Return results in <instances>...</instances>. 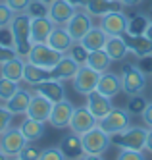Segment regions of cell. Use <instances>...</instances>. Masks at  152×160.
<instances>
[{"label": "cell", "mask_w": 152, "mask_h": 160, "mask_svg": "<svg viewBox=\"0 0 152 160\" xmlns=\"http://www.w3.org/2000/svg\"><path fill=\"white\" fill-rule=\"evenodd\" d=\"M12 29V37H14V48L17 52V56L21 58H27V54L33 47L31 41V16L27 12L23 14H16L14 19L10 23Z\"/></svg>", "instance_id": "cell-1"}, {"label": "cell", "mask_w": 152, "mask_h": 160, "mask_svg": "<svg viewBox=\"0 0 152 160\" xmlns=\"http://www.w3.org/2000/svg\"><path fill=\"white\" fill-rule=\"evenodd\" d=\"M81 143H83V152L87 154H104L112 145V135H108L100 125L96 123L92 129L81 135Z\"/></svg>", "instance_id": "cell-2"}, {"label": "cell", "mask_w": 152, "mask_h": 160, "mask_svg": "<svg viewBox=\"0 0 152 160\" xmlns=\"http://www.w3.org/2000/svg\"><path fill=\"white\" fill-rule=\"evenodd\" d=\"M62 56L64 54L54 50L50 44H46V42H33V47H31V50L27 54L25 62L35 64V66H41V68H46V70H52V68L60 62Z\"/></svg>", "instance_id": "cell-3"}, {"label": "cell", "mask_w": 152, "mask_h": 160, "mask_svg": "<svg viewBox=\"0 0 152 160\" xmlns=\"http://www.w3.org/2000/svg\"><path fill=\"white\" fill-rule=\"evenodd\" d=\"M121 89L127 97L143 95V91L146 89V73L137 64L125 66L121 73Z\"/></svg>", "instance_id": "cell-4"}, {"label": "cell", "mask_w": 152, "mask_h": 160, "mask_svg": "<svg viewBox=\"0 0 152 160\" xmlns=\"http://www.w3.org/2000/svg\"><path fill=\"white\" fill-rule=\"evenodd\" d=\"M98 125L106 131L108 135H118L121 131H125L131 125V114L127 112V108H112L102 120H98Z\"/></svg>", "instance_id": "cell-5"}, {"label": "cell", "mask_w": 152, "mask_h": 160, "mask_svg": "<svg viewBox=\"0 0 152 160\" xmlns=\"http://www.w3.org/2000/svg\"><path fill=\"white\" fill-rule=\"evenodd\" d=\"M146 131L145 128L139 125H129L125 131L112 137V143H115L120 148H129V151H145V141H146Z\"/></svg>", "instance_id": "cell-6"}, {"label": "cell", "mask_w": 152, "mask_h": 160, "mask_svg": "<svg viewBox=\"0 0 152 160\" xmlns=\"http://www.w3.org/2000/svg\"><path fill=\"white\" fill-rule=\"evenodd\" d=\"M127 25H129V18L118 8L104 14L100 19V29L108 37H121L123 33H127Z\"/></svg>", "instance_id": "cell-7"}, {"label": "cell", "mask_w": 152, "mask_h": 160, "mask_svg": "<svg viewBox=\"0 0 152 160\" xmlns=\"http://www.w3.org/2000/svg\"><path fill=\"white\" fill-rule=\"evenodd\" d=\"M98 79H100V73H98L96 70L89 68L87 64H81V68L77 70V73H75V77L71 79V81H73V89H75V93L85 95V97H87L89 93L96 91Z\"/></svg>", "instance_id": "cell-8"}, {"label": "cell", "mask_w": 152, "mask_h": 160, "mask_svg": "<svg viewBox=\"0 0 152 160\" xmlns=\"http://www.w3.org/2000/svg\"><path fill=\"white\" fill-rule=\"evenodd\" d=\"M25 143H27V139L23 137L19 128H12V125H10V128L0 135V148H2L10 158L17 156L19 151L25 147Z\"/></svg>", "instance_id": "cell-9"}, {"label": "cell", "mask_w": 152, "mask_h": 160, "mask_svg": "<svg viewBox=\"0 0 152 160\" xmlns=\"http://www.w3.org/2000/svg\"><path fill=\"white\" fill-rule=\"evenodd\" d=\"M64 27L67 29L69 35L73 37V41L79 42L81 39L85 37V33L92 27V16L87 12L85 8H83V10H77V12L71 16V19H69Z\"/></svg>", "instance_id": "cell-10"}, {"label": "cell", "mask_w": 152, "mask_h": 160, "mask_svg": "<svg viewBox=\"0 0 152 160\" xmlns=\"http://www.w3.org/2000/svg\"><path fill=\"white\" fill-rule=\"evenodd\" d=\"M96 123H98V120L92 116L87 106H75V110L71 114V120H69V129L77 135H83L89 129L95 128Z\"/></svg>", "instance_id": "cell-11"}, {"label": "cell", "mask_w": 152, "mask_h": 160, "mask_svg": "<svg viewBox=\"0 0 152 160\" xmlns=\"http://www.w3.org/2000/svg\"><path fill=\"white\" fill-rule=\"evenodd\" d=\"M52 106H54V102H50L46 97H42V95H39V93H33L31 102H29V106H27V112H25V116H27V118H33V120H37V122L46 123V122H48V118H50Z\"/></svg>", "instance_id": "cell-12"}, {"label": "cell", "mask_w": 152, "mask_h": 160, "mask_svg": "<svg viewBox=\"0 0 152 160\" xmlns=\"http://www.w3.org/2000/svg\"><path fill=\"white\" fill-rule=\"evenodd\" d=\"M75 106L69 102L67 98L60 100V102H54V106H52V112H50V125L56 129H66L69 128V120H71V114H73Z\"/></svg>", "instance_id": "cell-13"}, {"label": "cell", "mask_w": 152, "mask_h": 160, "mask_svg": "<svg viewBox=\"0 0 152 160\" xmlns=\"http://www.w3.org/2000/svg\"><path fill=\"white\" fill-rule=\"evenodd\" d=\"M79 68H81V64L73 58V56L64 54L60 58V62L50 70V75H52V79H58V81H71Z\"/></svg>", "instance_id": "cell-14"}, {"label": "cell", "mask_w": 152, "mask_h": 160, "mask_svg": "<svg viewBox=\"0 0 152 160\" xmlns=\"http://www.w3.org/2000/svg\"><path fill=\"white\" fill-rule=\"evenodd\" d=\"M75 12H77V8L71 6L67 0H52L48 4V18L56 25H66Z\"/></svg>", "instance_id": "cell-15"}, {"label": "cell", "mask_w": 152, "mask_h": 160, "mask_svg": "<svg viewBox=\"0 0 152 160\" xmlns=\"http://www.w3.org/2000/svg\"><path fill=\"white\" fill-rule=\"evenodd\" d=\"M46 44H50V47L58 52H62V54H67L69 50H71V47L75 44L73 37L67 33V29L64 25H54L52 33H50V37L48 41H46Z\"/></svg>", "instance_id": "cell-16"}, {"label": "cell", "mask_w": 152, "mask_h": 160, "mask_svg": "<svg viewBox=\"0 0 152 160\" xmlns=\"http://www.w3.org/2000/svg\"><path fill=\"white\" fill-rule=\"evenodd\" d=\"M54 21L48 16H37L31 18V41L33 42H46L54 29Z\"/></svg>", "instance_id": "cell-17"}, {"label": "cell", "mask_w": 152, "mask_h": 160, "mask_svg": "<svg viewBox=\"0 0 152 160\" xmlns=\"http://www.w3.org/2000/svg\"><path fill=\"white\" fill-rule=\"evenodd\" d=\"M35 93H39L42 97H46L50 102H60L66 98V89H64V81L58 79H46V81L35 85Z\"/></svg>", "instance_id": "cell-18"}, {"label": "cell", "mask_w": 152, "mask_h": 160, "mask_svg": "<svg viewBox=\"0 0 152 160\" xmlns=\"http://www.w3.org/2000/svg\"><path fill=\"white\" fill-rule=\"evenodd\" d=\"M87 108L91 110V114L96 120H102L114 106H112V98L104 97L98 91H92V93L87 95Z\"/></svg>", "instance_id": "cell-19"}, {"label": "cell", "mask_w": 152, "mask_h": 160, "mask_svg": "<svg viewBox=\"0 0 152 160\" xmlns=\"http://www.w3.org/2000/svg\"><path fill=\"white\" fill-rule=\"evenodd\" d=\"M123 41L127 44L129 52H133L137 58L143 56H150L152 54V41L146 35H131V33H123Z\"/></svg>", "instance_id": "cell-20"}, {"label": "cell", "mask_w": 152, "mask_h": 160, "mask_svg": "<svg viewBox=\"0 0 152 160\" xmlns=\"http://www.w3.org/2000/svg\"><path fill=\"white\" fill-rule=\"evenodd\" d=\"M96 91H98V93H102L104 97H108V98H114L115 95H120L121 91H123L121 89V77L115 75V73H112V72L100 73Z\"/></svg>", "instance_id": "cell-21"}, {"label": "cell", "mask_w": 152, "mask_h": 160, "mask_svg": "<svg viewBox=\"0 0 152 160\" xmlns=\"http://www.w3.org/2000/svg\"><path fill=\"white\" fill-rule=\"evenodd\" d=\"M31 97H33L31 91L19 87L16 93L4 102V106H6L12 114H14V116H19V114H25V112H27V106H29V102H31Z\"/></svg>", "instance_id": "cell-22"}, {"label": "cell", "mask_w": 152, "mask_h": 160, "mask_svg": "<svg viewBox=\"0 0 152 160\" xmlns=\"http://www.w3.org/2000/svg\"><path fill=\"white\" fill-rule=\"evenodd\" d=\"M60 151L67 160H75L83 154V143H81V135L77 133H67L64 139L60 141Z\"/></svg>", "instance_id": "cell-23"}, {"label": "cell", "mask_w": 152, "mask_h": 160, "mask_svg": "<svg viewBox=\"0 0 152 160\" xmlns=\"http://www.w3.org/2000/svg\"><path fill=\"white\" fill-rule=\"evenodd\" d=\"M23 70H25V58H21V56H16V58L0 64V75L17 83L23 81Z\"/></svg>", "instance_id": "cell-24"}, {"label": "cell", "mask_w": 152, "mask_h": 160, "mask_svg": "<svg viewBox=\"0 0 152 160\" xmlns=\"http://www.w3.org/2000/svg\"><path fill=\"white\" fill-rule=\"evenodd\" d=\"M106 41H108V35H106V33L100 29V25H98V27H91V29L85 33V37L81 39L79 42L83 44V47H85L89 52H95V50L104 48Z\"/></svg>", "instance_id": "cell-25"}, {"label": "cell", "mask_w": 152, "mask_h": 160, "mask_svg": "<svg viewBox=\"0 0 152 160\" xmlns=\"http://www.w3.org/2000/svg\"><path fill=\"white\" fill-rule=\"evenodd\" d=\"M46 79H52L50 70H46V68H41V66H35V64L25 62V70H23V81H25L27 85L35 87V85H39V83L46 81Z\"/></svg>", "instance_id": "cell-26"}, {"label": "cell", "mask_w": 152, "mask_h": 160, "mask_svg": "<svg viewBox=\"0 0 152 160\" xmlns=\"http://www.w3.org/2000/svg\"><path fill=\"white\" fill-rule=\"evenodd\" d=\"M104 50H106L112 62H121L129 54V48H127L123 37H108L106 44H104Z\"/></svg>", "instance_id": "cell-27"}, {"label": "cell", "mask_w": 152, "mask_h": 160, "mask_svg": "<svg viewBox=\"0 0 152 160\" xmlns=\"http://www.w3.org/2000/svg\"><path fill=\"white\" fill-rule=\"evenodd\" d=\"M19 129H21L23 137H25L29 143H37L39 139H42V135H44V123L25 116V120L19 123Z\"/></svg>", "instance_id": "cell-28"}, {"label": "cell", "mask_w": 152, "mask_h": 160, "mask_svg": "<svg viewBox=\"0 0 152 160\" xmlns=\"http://www.w3.org/2000/svg\"><path fill=\"white\" fill-rule=\"evenodd\" d=\"M85 64L89 68H92V70H96L98 73H104V72H108L112 60H110V56L106 54V50L100 48V50H95V52H89Z\"/></svg>", "instance_id": "cell-29"}, {"label": "cell", "mask_w": 152, "mask_h": 160, "mask_svg": "<svg viewBox=\"0 0 152 160\" xmlns=\"http://www.w3.org/2000/svg\"><path fill=\"white\" fill-rule=\"evenodd\" d=\"M115 2H112V0H89L85 10L92 16V18H102L104 14L112 12V10H115L114 6Z\"/></svg>", "instance_id": "cell-30"}, {"label": "cell", "mask_w": 152, "mask_h": 160, "mask_svg": "<svg viewBox=\"0 0 152 160\" xmlns=\"http://www.w3.org/2000/svg\"><path fill=\"white\" fill-rule=\"evenodd\" d=\"M148 18L139 14L135 18H129V25H127V33H131V35H145V31L148 27Z\"/></svg>", "instance_id": "cell-31"}, {"label": "cell", "mask_w": 152, "mask_h": 160, "mask_svg": "<svg viewBox=\"0 0 152 160\" xmlns=\"http://www.w3.org/2000/svg\"><path fill=\"white\" fill-rule=\"evenodd\" d=\"M17 89H19V83L17 81H12V79L0 75V100H2V102H6Z\"/></svg>", "instance_id": "cell-32"}, {"label": "cell", "mask_w": 152, "mask_h": 160, "mask_svg": "<svg viewBox=\"0 0 152 160\" xmlns=\"http://www.w3.org/2000/svg\"><path fill=\"white\" fill-rule=\"evenodd\" d=\"M41 151L42 148L41 147H37L35 143H25V147L19 151V154H17V158L19 160H39V156H41Z\"/></svg>", "instance_id": "cell-33"}, {"label": "cell", "mask_w": 152, "mask_h": 160, "mask_svg": "<svg viewBox=\"0 0 152 160\" xmlns=\"http://www.w3.org/2000/svg\"><path fill=\"white\" fill-rule=\"evenodd\" d=\"M146 106V100L141 97V95H133L127 100V112L129 114H141Z\"/></svg>", "instance_id": "cell-34"}, {"label": "cell", "mask_w": 152, "mask_h": 160, "mask_svg": "<svg viewBox=\"0 0 152 160\" xmlns=\"http://www.w3.org/2000/svg\"><path fill=\"white\" fill-rule=\"evenodd\" d=\"M14 10H12L4 0H0V27H10L12 19H14Z\"/></svg>", "instance_id": "cell-35"}, {"label": "cell", "mask_w": 152, "mask_h": 160, "mask_svg": "<svg viewBox=\"0 0 152 160\" xmlns=\"http://www.w3.org/2000/svg\"><path fill=\"white\" fill-rule=\"evenodd\" d=\"M39 160H67V158L60 151V147H48V148H42L41 151Z\"/></svg>", "instance_id": "cell-36"}, {"label": "cell", "mask_w": 152, "mask_h": 160, "mask_svg": "<svg viewBox=\"0 0 152 160\" xmlns=\"http://www.w3.org/2000/svg\"><path fill=\"white\" fill-rule=\"evenodd\" d=\"M67 54L73 56V58H75L79 64H85V62H87V56H89V50H87L81 42H75L73 47H71V50H69Z\"/></svg>", "instance_id": "cell-37"}, {"label": "cell", "mask_w": 152, "mask_h": 160, "mask_svg": "<svg viewBox=\"0 0 152 160\" xmlns=\"http://www.w3.org/2000/svg\"><path fill=\"white\" fill-rule=\"evenodd\" d=\"M12 118H14V114H12L4 104H0V135L12 125Z\"/></svg>", "instance_id": "cell-38"}, {"label": "cell", "mask_w": 152, "mask_h": 160, "mask_svg": "<svg viewBox=\"0 0 152 160\" xmlns=\"http://www.w3.org/2000/svg\"><path fill=\"white\" fill-rule=\"evenodd\" d=\"M27 14L31 18H37V16H48V6L39 2V0H33V2L29 4V10H27Z\"/></svg>", "instance_id": "cell-39"}, {"label": "cell", "mask_w": 152, "mask_h": 160, "mask_svg": "<svg viewBox=\"0 0 152 160\" xmlns=\"http://www.w3.org/2000/svg\"><path fill=\"white\" fill-rule=\"evenodd\" d=\"M4 2L14 10V14H23L29 10V4L33 2V0H4Z\"/></svg>", "instance_id": "cell-40"}, {"label": "cell", "mask_w": 152, "mask_h": 160, "mask_svg": "<svg viewBox=\"0 0 152 160\" xmlns=\"http://www.w3.org/2000/svg\"><path fill=\"white\" fill-rule=\"evenodd\" d=\"M118 160H145L143 151H129V148H121Z\"/></svg>", "instance_id": "cell-41"}, {"label": "cell", "mask_w": 152, "mask_h": 160, "mask_svg": "<svg viewBox=\"0 0 152 160\" xmlns=\"http://www.w3.org/2000/svg\"><path fill=\"white\" fill-rule=\"evenodd\" d=\"M16 56H17V52H16L14 47H6V44L0 42V64H4V62H8L12 58H16Z\"/></svg>", "instance_id": "cell-42"}, {"label": "cell", "mask_w": 152, "mask_h": 160, "mask_svg": "<svg viewBox=\"0 0 152 160\" xmlns=\"http://www.w3.org/2000/svg\"><path fill=\"white\" fill-rule=\"evenodd\" d=\"M0 42L6 47H14V37H12L10 27H0Z\"/></svg>", "instance_id": "cell-43"}, {"label": "cell", "mask_w": 152, "mask_h": 160, "mask_svg": "<svg viewBox=\"0 0 152 160\" xmlns=\"http://www.w3.org/2000/svg\"><path fill=\"white\" fill-rule=\"evenodd\" d=\"M141 116H143L145 123L152 129V102H146V106H145V110L141 112Z\"/></svg>", "instance_id": "cell-44"}, {"label": "cell", "mask_w": 152, "mask_h": 160, "mask_svg": "<svg viewBox=\"0 0 152 160\" xmlns=\"http://www.w3.org/2000/svg\"><path fill=\"white\" fill-rule=\"evenodd\" d=\"M75 160H104V158H102V154H87V152H83Z\"/></svg>", "instance_id": "cell-45"}, {"label": "cell", "mask_w": 152, "mask_h": 160, "mask_svg": "<svg viewBox=\"0 0 152 160\" xmlns=\"http://www.w3.org/2000/svg\"><path fill=\"white\" fill-rule=\"evenodd\" d=\"M145 148H146V151H150V152H152V129H148V131H146V141H145Z\"/></svg>", "instance_id": "cell-46"}, {"label": "cell", "mask_w": 152, "mask_h": 160, "mask_svg": "<svg viewBox=\"0 0 152 160\" xmlns=\"http://www.w3.org/2000/svg\"><path fill=\"white\" fill-rule=\"evenodd\" d=\"M67 2L71 4V6H75V8L79 10V8H85V6H87V2H89V0H67Z\"/></svg>", "instance_id": "cell-47"}, {"label": "cell", "mask_w": 152, "mask_h": 160, "mask_svg": "<svg viewBox=\"0 0 152 160\" xmlns=\"http://www.w3.org/2000/svg\"><path fill=\"white\" fill-rule=\"evenodd\" d=\"M143 0H120V4L121 6H137V4H141Z\"/></svg>", "instance_id": "cell-48"}, {"label": "cell", "mask_w": 152, "mask_h": 160, "mask_svg": "<svg viewBox=\"0 0 152 160\" xmlns=\"http://www.w3.org/2000/svg\"><path fill=\"white\" fill-rule=\"evenodd\" d=\"M145 35L152 41V23H148V27H146V31H145Z\"/></svg>", "instance_id": "cell-49"}, {"label": "cell", "mask_w": 152, "mask_h": 160, "mask_svg": "<svg viewBox=\"0 0 152 160\" xmlns=\"http://www.w3.org/2000/svg\"><path fill=\"white\" fill-rule=\"evenodd\" d=\"M0 160H10V156H8V154L2 151V148H0Z\"/></svg>", "instance_id": "cell-50"}, {"label": "cell", "mask_w": 152, "mask_h": 160, "mask_svg": "<svg viewBox=\"0 0 152 160\" xmlns=\"http://www.w3.org/2000/svg\"><path fill=\"white\" fill-rule=\"evenodd\" d=\"M146 18H148V21L152 23V6H150V10H148V14H146Z\"/></svg>", "instance_id": "cell-51"}, {"label": "cell", "mask_w": 152, "mask_h": 160, "mask_svg": "<svg viewBox=\"0 0 152 160\" xmlns=\"http://www.w3.org/2000/svg\"><path fill=\"white\" fill-rule=\"evenodd\" d=\"M39 2H42V4H46V6H48V4L52 2V0H39Z\"/></svg>", "instance_id": "cell-52"}, {"label": "cell", "mask_w": 152, "mask_h": 160, "mask_svg": "<svg viewBox=\"0 0 152 160\" xmlns=\"http://www.w3.org/2000/svg\"><path fill=\"white\" fill-rule=\"evenodd\" d=\"M10 160H19V158H17V156H14V158H10Z\"/></svg>", "instance_id": "cell-53"}, {"label": "cell", "mask_w": 152, "mask_h": 160, "mask_svg": "<svg viewBox=\"0 0 152 160\" xmlns=\"http://www.w3.org/2000/svg\"><path fill=\"white\" fill-rule=\"evenodd\" d=\"M112 2H120V0H112Z\"/></svg>", "instance_id": "cell-54"}]
</instances>
